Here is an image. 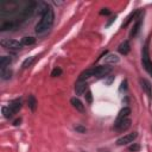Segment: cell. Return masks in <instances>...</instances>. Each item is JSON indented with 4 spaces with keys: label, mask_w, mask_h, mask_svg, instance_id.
<instances>
[{
    "label": "cell",
    "mask_w": 152,
    "mask_h": 152,
    "mask_svg": "<svg viewBox=\"0 0 152 152\" xmlns=\"http://www.w3.org/2000/svg\"><path fill=\"white\" fill-rule=\"evenodd\" d=\"M34 59H36V57H34V56L27 57V58H26V59L23 62V64H21V68H23V69H26V68L31 66V65H32V63L34 62Z\"/></svg>",
    "instance_id": "obj_19"
},
{
    "label": "cell",
    "mask_w": 152,
    "mask_h": 152,
    "mask_svg": "<svg viewBox=\"0 0 152 152\" xmlns=\"http://www.w3.org/2000/svg\"><path fill=\"white\" fill-rule=\"evenodd\" d=\"M34 43H36V38H33V37H23V39H21L23 45H33Z\"/></svg>",
    "instance_id": "obj_20"
},
{
    "label": "cell",
    "mask_w": 152,
    "mask_h": 152,
    "mask_svg": "<svg viewBox=\"0 0 152 152\" xmlns=\"http://www.w3.org/2000/svg\"><path fill=\"white\" fill-rule=\"evenodd\" d=\"M11 63H12V58H11V57H8V56H2V57H0V69L8 68Z\"/></svg>",
    "instance_id": "obj_15"
},
{
    "label": "cell",
    "mask_w": 152,
    "mask_h": 152,
    "mask_svg": "<svg viewBox=\"0 0 152 152\" xmlns=\"http://www.w3.org/2000/svg\"><path fill=\"white\" fill-rule=\"evenodd\" d=\"M61 75H62V69L61 68H55L51 71V76L52 77H57V76H61Z\"/></svg>",
    "instance_id": "obj_21"
},
{
    "label": "cell",
    "mask_w": 152,
    "mask_h": 152,
    "mask_svg": "<svg viewBox=\"0 0 152 152\" xmlns=\"http://www.w3.org/2000/svg\"><path fill=\"white\" fill-rule=\"evenodd\" d=\"M120 62V58L118 55L115 53H108L104 58H103V64H107V65H115Z\"/></svg>",
    "instance_id": "obj_8"
},
{
    "label": "cell",
    "mask_w": 152,
    "mask_h": 152,
    "mask_svg": "<svg viewBox=\"0 0 152 152\" xmlns=\"http://www.w3.org/2000/svg\"><path fill=\"white\" fill-rule=\"evenodd\" d=\"M0 43H1L2 48L7 49V50H10V51H13V52L19 51V50L23 48V44L19 43L18 40H14V39H1Z\"/></svg>",
    "instance_id": "obj_4"
},
{
    "label": "cell",
    "mask_w": 152,
    "mask_h": 152,
    "mask_svg": "<svg viewBox=\"0 0 152 152\" xmlns=\"http://www.w3.org/2000/svg\"><path fill=\"white\" fill-rule=\"evenodd\" d=\"M126 83H127L126 81H124V82L121 83V87H120V90H122V88H124V89H126Z\"/></svg>",
    "instance_id": "obj_27"
},
{
    "label": "cell",
    "mask_w": 152,
    "mask_h": 152,
    "mask_svg": "<svg viewBox=\"0 0 152 152\" xmlns=\"http://www.w3.org/2000/svg\"><path fill=\"white\" fill-rule=\"evenodd\" d=\"M109 13H110V12L108 11V8H102V10H101V12H100V14H102V15H103V14H106V15H107V14H109Z\"/></svg>",
    "instance_id": "obj_25"
},
{
    "label": "cell",
    "mask_w": 152,
    "mask_h": 152,
    "mask_svg": "<svg viewBox=\"0 0 152 152\" xmlns=\"http://www.w3.org/2000/svg\"><path fill=\"white\" fill-rule=\"evenodd\" d=\"M141 63L142 66L145 68V70L152 76V62L150 59V53H148V42L144 45L142 48V52H141Z\"/></svg>",
    "instance_id": "obj_3"
},
{
    "label": "cell",
    "mask_w": 152,
    "mask_h": 152,
    "mask_svg": "<svg viewBox=\"0 0 152 152\" xmlns=\"http://www.w3.org/2000/svg\"><path fill=\"white\" fill-rule=\"evenodd\" d=\"M70 103H71L72 107H74L76 110H78V112H84V110H86L84 104L82 103V101H81L78 97H71V99H70Z\"/></svg>",
    "instance_id": "obj_10"
},
{
    "label": "cell",
    "mask_w": 152,
    "mask_h": 152,
    "mask_svg": "<svg viewBox=\"0 0 152 152\" xmlns=\"http://www.w3.org/2000/svg\"><path fill=\"white\" fill-rule=\"evenodd\" d=\"M129 126H131V119L129 118H126L124 120H120V121H115L114 122V128L116 131H119V132L126 131Z\"/></svg>",
    "instance_id": "obj_6"
},
{
    "label": "cell",
    "mask_w": 152,
    "mask_h": 152,
    "mask_svg": "<svg viewBox=\"0 0 152 152\" xmlns=\"http://www.w3.org/2000/svg\"><path fill=\"white\" fill-rule=\"evenodd\" d=\"M0 76L2 80H8L11 78L12 76V70L10 68H4V69H0Z\"/></svg>",
    "instance_id": "obj_17"
},
{
    "label": "cell",
    "mask_w": 152,
    "mask_h": 152,
    "mask_svg": "<svg viewBox=\"0 0 152 152\" xmlns=\"http://www.w3.org/2000/svg\"><path fill=\"white\" fill-rule=\"evenodd\" d=\"M87 90H88V84H87V82L78 80V81L76 82V84H75V93H76V95H83V94L87 93Z\"/></svg>",
    "instance_id": "obj_7"
},
{
    "label": "cell",
    "mask_w": 152,
    "mask_h": 152,
    "mask_svg": "<svg viewBox=\"0 0 152 152\" xmlns=\"http://www.w3.org/2000/svg\"><path fill=\"white\" fill-rule=\"evenodd\" d=\"M84 96H86V101L90 104V103L93 102V95H91V91H90V90H87V93H86Z\"/></svg>",
    "instance_id": "obj_22"
},
{
    "label": "cell",
    "mask_w": 152,
    "mask_h": 152,
    "mask_svg": "<svg viewBox=\"0 0 152 152\" xmlns=\"http://www.w3.org/2000/svg\"><path fill=\"white\" fill-rule=\"evenodd\" d=\"M20 122H21V119L19 118V119H17V120H14V122H13V125H14V126H19V125H20Z\"/></svg>",
    "instance_id": "obj_26"
},
{
    "label": "cell",
    "mask_w": 152,
    "mask_h": 152,
    "mask_svg": "<svg viewBox=\"0 0 152 152\" xmlns=\"http://www.w3.org/2000/svg\"><path fill=\"white\" fill-rule=\"evenodd\" d=\"M8 107L11 108V110H12L14 114L18 113L19 109L21 108V100H20V99H15V100H13V101L8 104Z\"/></svg>",
    "instance_id": "obj_12"
},
{
    "label": "cell",
    "mask_w": 152,
    "mask_h": 152,
    "mask_svg": "<svg viewBox=\"0 0 152 152\" xmlns=\"http://www.w3.org/2000/svg\"><path fill=\"white\" fill-rule=\"evenodd\" d=\"M141 23H142V13L140 12L139 17L137 18V21H135V24H134V26H133V28L131 31V37H135L138 34V32H139V30L141 27Z\"/></svg>",
    "instance_id": "obj_9"
},
{
    "label": "cell",
    "mask_w": 152,
    "mask_h": 152,
    "mask_svg": "<svg viewBox=\"0 0 152 152\" xmlns=\"http://www.w3.org/2000/svg\"><path fill=\"white\" fill-rule=\"evenodd\" d=\"M75 129L78 131L80 133H84V132H86V127H82V126H76Z\"/></svg>",
    "instance_id": "obj_24"
},
{
    "label": "cell",
    "mask_w": 152,
    "mask_h": 152,
    "mask_svg": "<svg viewBox=\"0 0 152 152\" xmlns=\"http://www.w3.org/2000/svg\"><path fill=\"white\" fill-rule=\"evenodd\" d=\"M1 110H2V114H4V116H5L6 119H11V118L14 115V113L11 110V108H10L8 106H4Z\"/></svg>",
    "instance_id": "obj_18"
},
{
    "label": "cell",
    "mask_w": 152,
    "mask_h": 152,
    "mask_svg": "<svg viewBox=\"0 0 152 152\" xmlns=\"http://www.w3.org/2000/svg\"><path fill=\"white\" fill-rule=\"evenodd\" d=\"M140 84H141V88L144 89V91L148 95V97L151 99L152 97V86H151V83L147 81V80H145V78H141L140 80Z\"/></svg>",
    "instance_id": "obj_11"
},
{
    "label": "cell",
    "mask_w": 152,
    "mask_h": 152,
    "mask_svg": "<svg viewBox=\"0 0 152 152\" xmlns=\"http://www.w3.org/2000/svg\"><path fill=\"white\" fill-rule=\"evenodd\" d=\"M118 50H119V52H120V53H122V55H127V53L129 52V50H131V46H129V43H128V40H125V42H122V43L119 45Z\"/></svg>",
    "instance_id": "obj_14"
},
{
    "label": "cell",
    "mask_w": 152,
    "mask_h": 152,
    "mask_svg": "<svg viewBox=\"0 0 152 152\" xmlns=\"http://www.w3.org/2000/svg\"><path fill=\"white\" fill-rule=\"evenodd\" d=\"M53 19H55V14H53V10L48 6V8L45 10V12L42 14L40 20L38 21V24L36 25V32L38 34H45L53 25Z\"/></svg>",
    "instance_id": "obj_1"
},
{
    "label": "cell",
    "mask_w": 152,
    "mask_h": 152,
    "mask_svg": "<svg viewBox=\"0 0 152 152\" xmlns=\"http://www.w3.org/2000/svg\"><path fill=\"white\" fill-rule=\"evenodd\" d=\"M128 148H129V151H133V152H134V151H139L140 146H139L138 144H133V145H131Z\"/></svg>",
    "instance_id": "obj_23"
},
{
    "label": "cell",
    "mask_w": 152,
    "mask_h": 152,
    "mask_svg": "<svg viewBox=\"0 0 152 152\" xmlns=\"http://www.w3.org/2000/svg\"><path fill=\"white\" fill-rule=\"evenodd\" d=\"M129 114H131V109H129V107H124V108L119 112V114H118V116H116V120H115V121L124 120V119L128 118V116H129Z\"/></svg>",
    "instance_id": "obj_13"
},
{
    "label": "cell",
    "mask_w": 152,
    "mask_h": 152,
    "mask_svg": "<svg viewBox=\"0 0 152 152\" xmlns=\"http://www.w3.org/2000/svg\"><path fill=\"white\" fill-rule=\"evenodd\" d=\"M109 72H110L109 66H106V65L93 66V68H89V69L84 70L83 72H81L78 80L80 81H86L89 77H106Z\"/></svg>",
    "instance_id": "obj_2"
},
{
    "label": "cell",
    "mask_w": 152,
    "mask_h": 152,
    "mask_svg": "<svg viewBox=\"0 0 152 152\" xmlns=\"http://www.w3.org/2000/svg\"><path fill=\"white\" fill-rule=\"evenodd\" d=\"M27 104H28V108H30L32 112L36 110V108H37V100H36V97H34L33 95H28Z\"/></svg>",
    "instance_id": "obj_16"
},
{
    "label": "cell",
    "mask_w": 152,
    "mask_h": 152,
    "mask_svg": "<svg viewBox=\"0 0 152 152\" xmlns=\"http://www.w3.org/2000/svg\"><path fill=\"white\" fill-rule=\"evenodd\" d=\"M138 137V133L137 132H132V133H128V134H125L122 135L121 138H119L116 140V145L118 146H124V145H128L131 142H133Z\"/></svg>",
    "instance_id": "obj_5"
}]
</instances>
